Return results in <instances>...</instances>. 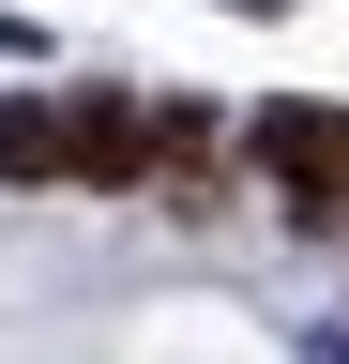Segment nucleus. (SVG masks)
I'll use <instances>...</instances> for the list:
<instances>
[{
	"label": "nucleus",
	"instance_id": "f257e3e1",
	"mask_svg": "<svg viewBox=\"0 0 349 364\" xmlns=\"http://www.w3.org/2000/svg\"><path fill=\"white\" fill-rule=\"evenodd\" d=\"M258 167L289 182L304 228H334L349 213V107H274V122H258Z\"/></svg>",
	"mask_w": 349,
	"mask_h": 364
},
{
	"label": "nucleus",
	"instance_id": "f03ea898",
	"mask_svg": "<svg viewBox=\"0 0 349 364\" xmlns=\"http://www.w3.org/2000/svg\"><path fill=\"white\" fill-rule=\"evenodd\" d=\"M61 182H92V198H137L152 182V107L137 91H76L61 107Z\"/></svg>",
	"mask_w": 349,
	"mask_h": 364
},
{
	"label": "nucleus",
	"instance_id": "7ed1b4c3",
	"mask_svg": "<svg viewBox=\"0 0 349 364\" xmlns=\"http://www.w3.org/2000/svg\"><path fill=\"white\" fill-rule=\"evenodd\" d=\"M0 182H61V107H0Z\"/></svg>",
	"mask_w": 349,
	"mask_h": 364
}]
</instances>
